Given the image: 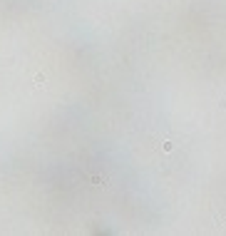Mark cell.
I'll list each match as a JSON object with an SVG mask.
<instances>
[{
    "label": "cell",
    "instance_id": "6da1fadb",
    "mask_svg": "<svg viewBox=\"0 0 226 236\" xmlns=\"http://www.w3.org/2000/svg\"><path fill=\"white\" fill-rule=\"evenodd\" d=\"M35 82H37V87H45V82H47V77H45V75H37V77H35Z\"/></svg>",
    "mask_w": 226,
    "mask_h": 236
},
{
    "label": "cell",
    "instance_id": "7a4b0ae2",
    "mask_svg": "<svg viewBox=\"0 0 226 236\" xmlns=\"http://www.w3.org/2000/svg\"><path fill=\"white\" fill-rule=\"evenodd\" d=\"M162 147H164V152H171V149H174V142L167 139V142H162Z\"/></svg>",
    "mask_w": 226,
    "mask_h": 236
}]
</instances>
